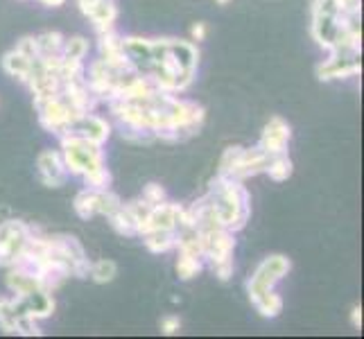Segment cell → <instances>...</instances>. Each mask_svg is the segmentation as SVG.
<instances>
[{
	"label": "cell",
	"mask_w": 364,
	"mask_h": 339,
	"mask_svg": "<svg viewBox=\"0 0 364 339\" xmlns=\"http://www.w3.org/2000/svg\"><path fill=\"white\" fill-rule=\"evenodd\" d=\"M86 183H89L91 190H109V183H111V174L107 172V168H97L93 172H86L84 174Z\"/></svg>",
	"instance_id": "cell-12"
},
{
	"label": "cell",
	"mask_w": 364,
	"mask_h": 339,
	"mask_svg": "<svg viewBox=\"0 0 364 339\" xmlns=\"http://www.w3.org/2000/svg\"><path fill=\"white\" fill-rule=\"evenodd\" d=\"M145 244L149 251L154 254H161V251H168L174 244V235L172 231H152V233H145Z\"/></svg>",
	"instance_id": "cell-10"
},
{
	"label": "cell",
	"mask_w": 364,
	"mask_h": 339,
	"mask_svg": "<svg viewBox=\"0 0 364 339\" xmlns=\"http://www.w3.org/2000/svg\"><path fill=\"white\" fill-rule=\"evenodd\" d=\"M199 269H202V262H199L197 256H191V254H181L179 262H177V274L181 281H191L193 276L199 274Z\"/></svg>",
	"instance_id": "cell-11"
},
{
	"label": "cell",
	"mask_w": 364,
	"mask_h": 339,
	"mask_svg": "<svg viewBox=\"0 0 364 339\" xmlns=\"http://www.w3.org/2000/svg\"><path fill=\"white\" fill-rule=\"evenodd\" d=\"M61 48H64V55L61 57H70V59H82L86 53H89V43H86L82 36H75V39L66 41Z\"/></svg>",
	"instance_id": "cell-13"
},
{
	"label": "cell",
	"mask_w": 364,
	"mask_h": 339,
	"mask_svg": "<svg viewBox=\"0 0 364 339\" xmlns=\"http://www.w3.org/2000/svg\"><path fill=\"white\" fill-rule=\"evenodd\" d=\"M116 14H118V9L114 5V0H97V3L93 5V9L89 11L91 21L95 23V28L100 32H107L111 25H114Z\"/></svg>",
	"instance_id": "cell-5"
},
{
	"label": "cell",
	"mask_w": 364,
	"mask_h": 339,
	"mask_svg": "<svg viewBox=\"0 0 364 339\" xmlns=\"http://www.w3.org/2000/svg\"><path fill=\"white\" fill-rule=\"evenodd\" d=\"M204 36H206V25L204 23H197L195 28H193V39L195 41H202Z\"/></svg>",
	"instance_id": "cell-16"
},
{
	"label": "cell",
	"mask_w": 364,
	"mask_h": 339,
	"mask_svg": "<svg viewBox=\"0 0 364 339\" xmlns=\"http://www.w3.org/2000/svg\"><path fill=\"white\" fill-rule=\"evenodd\" d=\"M353 325L355 328H362V308L360 306L353 308Z\"/></svg>",
	"instance_id": "cell-17"
},
{
	"label": "cell",
	"mask_w": 364,
	"mask_h": 339,
	"mask_svg": "<svg viewBox=\"0 0 364 339\" xmlns=\"http://www.w3.org/2000/svg\"><path fill=\"white\" fill-rule=\"evenodd\" d=\"M290 271V260L283 256H272L256 269V274L249 281V296L254 301V306H258L260 301H265L272 294L274 283Z\"/></svg>",
	"instance_id": "cell-1"
},
{
	"label": "cell",
	"mask_w": 364,
	"mask_h": 339,
	"mask_svg": "<svg viewBox=\"0 0 364 339\" xmlns=\"http://www.w3.org/2000/svg\"><path fill=\"white\" fill-rule=\"evenodd\" d=\"M287 141H290V127H287L281 118H272L269 124L265 127V134H262L260 149L269 156L285 154Z\"/></svg>",
	"instance_id": "cell-3"
},
{
	"label": "cell",
	"mask_w": 364,
	"mask_h": 339,
	"mask_svg": "<svg viewBox=\"0 0 364 339\" xmlns=\"http://www.w3.org/2000/svg\"><path fill=\"white\" fill-rule=\"evenodd\" d=\"M30 235V226L16 220L5 222L0 226V265H16Z\"/></svg>",
	"instance_id": "cell-2"
},
{
	"label": "cell",
	"mask_w": 364,
	"mask_h": 339,
	"mask_svg": "<svg viewBox=\"0 0 364 339\" xmlns=\"http://www.w3.org/2000/svg\"><path fill=\"white\" fill-rule=\"evenodd\" d=\"M218 3H220V5H227V3H229V0H218Z\"/></svg>",
	"instance_id": "cell-19"
},
{
	"label": "cell",
	"mask_w": 364,
	"mask_h": 339,
	"mask_svg": "<svg viewBox=\"0 0 364 339\" xmlns=\"http://www.w3.org/2000/svg\"><path fill=\"white\" fill-rule=\"evenodd\" d=\"M39 177L50 188H59L66 181V163L57 152H43L39 156Z\"/></svg>",
	"instance_id": "cell-4"
},
{
	"label": "cell",
	"mask_w": 364,
	"mask_h": 339,
	"mask_svg": "<svg viewBox=\"0 0 364 339\" xmlns=\"http://www.w3.org/2000/svg\"><path fill=\"white\" fill-rule=\"evenodd\" d=\"M46 5H50V7H59L61 3H64V0H43Z\"/></svg>",
	"instance_id": "cell-18"
},
{
	"label": "cell",
	"mask_w": 364,
	"mask_h": 339,
	"mask_svg": "<svg viewBox=\"0 0 364 339\" xmlns=\"http://www.w3.org/2000/svg\"><path fill=\"white\" fill-rule=\"evenodd\" d=\"M179 328H181L179 317H168V319H163V323H161V330L166 335H174Z\"/></svg>",
	"instance_id": "cell-15"
},
{
	"label": "cell",
	"mask_w": 364,
	"mask_h": 339,
	"mask_svg": "<svg viewBox=\"0 0 364 339\" xmlns=\"http://www.w3.org/2000/svg\"><path fill=\"white\" fill-rule=\"evenodd\" d=\"M91 279L95 283H111L116 279V274H118V267H116V262L114 260H97L95 265H91Z\"/></svg>",
	"instance_id": "cell-9"
},
{
	"label": "cell",
	"mask_w": 364,
	"mask_h": 339,
	"mask_svg": "<svg viewBox=\"0 0 364 339\" xmlns=\"http://www.w3.org/2000/svg\"><path fill=\"white\" fill-rule=\"evenodd\" d=\"M163 197H166V193H163V188L156 185V183H149L145 188V193H143V202H147L149 206H156L163 202Z\"/></svg>",
	"instance_id": "cell-14"
},
{
	"label": "cell",
	"mask_w": 364,
	"mask_h": 339,
	"mask_svg": "<svg viewBox=\"0 0 364 339\" xmlns=\"http://www.w3.org/2000/svg\"><path fill=\"white\" fill-rule=\"evenodd\" d=\"M3 66L9 75H14V77L28 82L30 77V70H32V59L25 57L23 53H18V50H11L9 55H5L3 59Z\"/></svg>",
	"instance_id": "cell-6"
},
{
	"label": "cell",
	"mask_w": 364,
	"mask_h": 339,
	"mask_svg": "<svg viewBox=\"0 0 364 339\" xmlns=\"http://www.w3.org/2000/svg\"><path fill=\"white\" fill-rule=\"evenodd\" d=\"M267 174L274 181H285L292 174V161L285 154H276L269 163H267Z\"/></svg>",
	"instance_id": "cell-8"
},
{
	"label": "cell",
	"mask_w": 364,
	"mask_h": 339,
	"mask_svg": "<svg viewBox=\"0 0 364 339\" xmlns=\"http://www.w3.org/2000/svg\"><path fill=\"white\" fill-rule=\"evenodd\" d=\"M75 210L80 217H93L97 212V190H84L75 197Z\"/></svg>",
	"instance_id": "cell-7"
}]
</instances>
